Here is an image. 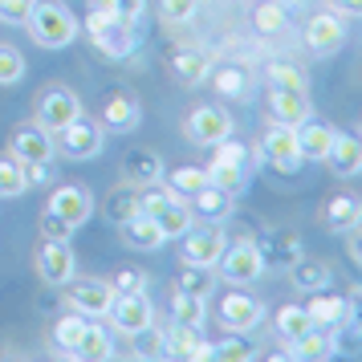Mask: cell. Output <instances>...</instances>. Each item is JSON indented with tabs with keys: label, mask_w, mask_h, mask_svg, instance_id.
Here are the masks:
<instances>
[{
	"label": "cell",
	"mask_w": 362,
	"mask_h": 362,
	"mask_svg": "<svg viewBox=\"0 0 362 362\" xmlns=\"http://www.w3.org/2000/svg\"><path fill=\"white\" fill-rule=\"evenodd\" d=\"M25 29H29V37L41 49H66L82 33V25L74 21V13H69L66 4H57V0H33Z\"/></svg>",
	"instance_id": "cell-1"
},
{
	"label": "cell",
	"mask_w": 362,
	"mask_h": 362,
	"mask_svg": "<svg viewBox=\"0 0 362 362\" xmlns=\"http://www.w3.org/2000/svg\"><path fill=\"white\" fill-rule=\"evenodd\" d=\"M82 33L90 37V45H94L98 53H106L110 62H127V57H134V49H139V33H134V25L118 21L115 13H106L102 4L90 8Z\"/></svg>",
	"instance_id": "cell-2"
},
{
	"label": "cell",
	"mask_w": 362,
	"mask_h": 362,
	"mask_svg": "<svg viewBox=\"0 0 362 362\" xmlns=\"http://www.w3.org/2000/svg\"><path fill=\"white\" fill-rule=\"evenodd\" d=\"M216 273L220 281H228V285H257L264 277V261H261V248L252 236H236L224 245L220 252V261H216Z\"/></svg>",
	"instance_id": "cell-3"
},
{
	"label": "cell",
	"mask_w": 362,
	"mask_h": 362,
	"mask_svg": "<svg viewBox=\"0 0 362 362\" xmlns=\"http://www.w3.org/2000/svg\"><path fill=\"white\" fill-rule=\"evenodd\" d=\"M53 147L62 151L74 163H86V159H98L102 147H106V127L102 122H90V118H74L69 127L53 131Z\"/></svg>",
	"instance_id": "cell-4"
},
{
	"label": "cell",
	"mask_w": 362,
	"mask_h": 362,
	"mask_svg": "<svg viewBox=\"0 0 362 362\" xmlns=\"http://www.w3.org/2000/svg\"><path fill=\"white\" fill-rule=\"evenodd\" d=\"M62 289H66V305H69V310L86 313V317H106L110 305H115V297H118V289L110 285V281L78 277V273H74Z\"/></svg>",
	"instance_id": "cell-5"
},
{
	"label": "cell",
	"mask_w": 362,
	"mask_h": 362,
	"mask_svg": "<svg viewBox=\"0 0 362 362\" xmlns=\"http://www.w3.org/2000/svg\"><path fill=\"white\" fill-rule=\"evenodd\" d=\"M228 245V236L220 224H192V228L180 236V257L183 264H199V269H216L220 252Z\"/></svg>",
	"instance_id": "cell-6"
},
{
	"label": "cell",
	"mask_w": 362,
	"mask_h": 362,
	"mask_svg": "<svg viewBox=\"0 0 362 362\" xmlns=\"http://www.w3.org/2000/svg\"><path fill=\"white\" fill-rule=\"evenodd\" d=\"M261 159L273 171H281V175H293V171H301V147H297V127H285V122H273L269 131H264L261 139Z\"/></svg>",
	"instance_id": "cell-7"
},
{
	"label": "cell",
	"mask_w": 362,
	"mask_h": 362,
	"mask_svg": "<svg viewBox=\"0 0 362 362\" xmlns=\"http://www.w3.org/2000/svg\"><path fill=\"white\" fill-rule=\"evenodd\" d=\"M232 115L224 110V106H212V102H204V106H196L192 115L183 118V134L196 143V147H216L220 139H228L232 134Z\"/></svg>",
	"instance_id": "cell-8"
},
{
	"label": "cell",
	"mask_w": 362,
	"mask_h": 362,
	"mask_svg": "<svg viewBox=\"0 0 362 362\" xmlns=\"http://www.w3.org/2000/svg\"><path fill=\"white\" fill-rule=\"evenodd\" d=\"M74 118H82V98L69 86L41 90V98H37V127H45L53 134V131H62V127H69Z\"/></svg>",
	"instance_id": "cell-9"
},
{
	"label": "cell",
	"mask_w": 362,
	"mask_h": 362,
	"mask_svg": "<svg viewBox=\"0 0 362 362\" xmlns=\"http://www.w3.org/2000/svg\"><path fill=\"white\" fill-rule=\"evenodd\" d=\"M110 326L118 329V334H127V338H134L139 329H147L151 322H155V305H151V297L143 293V289H131V293H118L115 305H110Z\"/></svg>",
	"instance_id": "cell-10"
},
{
	"label": "cell",
	"mask_w": 362,
	"mask_h": 362,
	"mask_svg": "<svg viewBox=\"0 0 362 362\" xmlns=\"http://www.w3.org/2000/svg\"><path fill=\"white\" fill-rule=\"evenodd\" d=\"M261 322H264L261 297L240 293V289H232V293L220 297V326L228 329V334H252Z\"/></svg>",
	"instance_id": "cell-11"
},
{
	"label": "cell",
	"mask_w": 362,
	"mask_h": 362,
	"mask_svg": "<svg viewBox=\"0 0 362 362\" xmlns=\"http://www.w3.org/2000/svg\"><path fill=\"white\" fill-rule=\"evenodd\" d=\"M37 273H41L45 285L62 289L78 273V257H74L69 240H41V248H37Z\"/></svg>",
	"instance_id": "cell-12"
},
{
	"label": "cell",
	"mask_w": 362,
	"mask_h": 362,
	"mask_svg": "<svg viewBox=\"0 0 362 362\" xmlns=\"http://www.w3.org/2000/svg\"><path fill=\"white\" fill-rule=\"evenodd\" d=\"M53 216H62L66 224L82 228L86 220L94 216V192L86 183H62L57 192H49V204H45Z\"/></svg>",
	"instance_id": "cell-13"
},
{
	"label": "cell",
	"mask_w": 362,
	"mask_h": 362,
	"mask_svg": "<svg viewBox=\"0 0 362 362\" xmlns=\"http://www.w3.org/2000/svg\"><path fill=\"white\" fill-rule=\"evenodd\" d=\"M322 163L338 175V180H354L362 175V131H334L329 155Z\"/></svg>",
	"instance_id": "cell-14"
},
{
	"label": "cell",
	"mask_w": 362,
	"mask_h": 362,
	"mask_svg": "<svg viewBox=\"0 0 362 362\" xmlns=\"http://www.w3.org/2000/svg\"><path fill=\"white\" fill-rule=\"evenodd\" d=\"M163 354L167 358H187V362H212V342H204V334L196 326L175 322L163 329Z\"/></svg>",
	"instance_id": "cell-15"
},
{
	"label": "cell",
	"mask_w": 362,
	"mask_h": 362,
	"mask_svg": "<svg viewBox=\"0 0 362 362\" xmlns=\"http://www.w3.org/2000/svg\"><path fill=\"white\" fill-rule=\"evenodd\" d=\"M269 115L273 122L285 127H301L305 118H313V102L305 90H289V86H269Z\"/></svg>",
	"instance_id": "cell-16"
},
{
	"label": "cell",
	"mask_w": 362,
	"mask_h": 362,
	"mask_svg": "<svg viewBox=\"0 0 362 362\" xmlns=\"http://www.w3.org/2000/svg\"><path fill=\"white\" fill-rule=\"evenodd\" d=\"M305 45H310V53H317V57H329V53H338L346 45V25L342 17L329 8V13H317V17H310V25H305Z\"/></svg>",
	"instance_id": "cell-17"
},
{
	"label": "cell",
	"mask_w": 362,
	"mask_h": 362,
	"mask_svg": "<svg viewBox=\"0 0 362 362\" xmlns=\"http://www.w3.org/2000/svg\"><path fill=\"white\" fill-rule=\"evenodd\" d=\"M187 208H192V216L204 220V224H220V220H228V216L236 212V196L224 192V187H216V183H204L196 196H187Z\"/></svg>",
	"instance_id": "cell-18"
},
{
	"label": "cell",
	"mask_w": 362,
	"mask_h": 362,
	"mask_svg": "<svg viewBox=\"0 0 362 362\" xmlns=\"http://www.w3.org/2000/svg\"><path fill=\"white\" fill-rule=\"evenodd\" d=\"M338 329H317L310 326L305 334H297L293 342H285V358H305V362H322L338 354Z\"/></svg>",
	"instance_id": "cell-19"
},
{
	"label": "cell",
	"mask_w": 362,
	"mask_h": 362,
	"mask_svg": "<svg viewBox=\"0 0 362 362\" xmlns=\"http://www.w3.org/2000/svg\"><path fill=\"white\" fill-rule=\"evenodd\" d=\"M257 248H261V261H264V269H289V264L301 257V236L297 232H289V228H273L264 240H257Z\"/></svg>",
	"instance_id": "cell-20"
},
{
	"label": "cell",
	"mask_w": 362,
	"mask_h": 362,
	"mask_svg": "<svg viewBox=\"0 0 362 362\" xmlns=\"http://www.w3.org/2000/svg\"><path fill=\"white\" fill-rule=\"evenodd\" d=\"M53 134L45 127H21L13 131V143H8V155H17L21 163H37V159H53Z\"/></svg>",
	"instance_id": "cell-21"
},
{
	"label": "cell",
	"mask_w": 362,
	"mask_h": 362,
	"mask_svg": "<svg viewBox=\"0 0 362 362\" xmlns=\"http://www.w3.org/2000/svg\"><path fill=\"white\" fill-rule=\"evenodd\" d=\"M122 180L131 183V187H151V183H163V159L155 155L151 147H139L131 151L127 159H122Z\"/></svg>",
	"instance_id": "cell-22"
},
{
	"label": "cell",
	"mask_w": 362,
	"mask_h": 362,
	"mask_svg": "<svg viewBox=\"0 0 362 362\" xmlns=\"http://www.w3.org/2000/svg\"><path fill=\"white\" fill-rule=\"evenodd\" d=\"M216 86V94L220 98H236V102H245L252 98V90H257V78H252V69L240 66V62H228V66H220L216 74H208Z\"/></svg>",
	"instance_id": "cell-23"
},
{
	"label": "cell",
	"mask_w": 362,
	"mask_h": 362,
	"mask_svg": "<svg viewBox=\"0 0 362 362\" xmlns=\"http://www.w3.org/2000/svg\"><path fill=\"white\" fill-rule=\"evenodd\" d=\"M171 74L180 86H204V78L212 74V57L196 45H183V49L171 53Z\"/></svg>",
	"instance_id": "cell-24"
},
{
	"label": "cell",
	"mask_w": 362,
	"mask_h": 362,
	"mask_svg": "<svg viewBox=\"0 0 362 362\" xmlns=\"http://www.w3.org/2000/svg\"><path fill=\"white\" fill-rule=\"evenodd\" d=\"M305 313H310V322L317 329H342L346 326V297L338 293H326V289H317V293H305Z\"/></svg>",
	"instance_id": "cell-25"
},
{
	"label": "cell",
	"mask_w": 362,
	"mask_h": 362,
	"mask_svg": "<svg viewBox=\"0 0 362 362\" xmlns=\"http://www.w3.org/2000/svg\"><path fill=\"white\" fill-rule=\"evenodd\" d=\"M139 118H143V106L131 98V94H110L106 98V106H102V127L106 131H115V134H127V131H134L139 127Z\"/></svg>",
	"instance_id": "cell-26"
},
{
	"label": "cell",
	"mask_w": 362,
	"mask_h": 362,
	"mask_svg": "<svg viewBox=\"0 0 362 362\" xmlns=\"http://www.w3.org/2000/svg\"><path fill=\"white\" fill-rule=\"evenodd\" d=\"M285 273H289V281H293L301 293H317V289H329V281H334V269H329L326 261H317V257H305V252H301V257H297V261L289 264Z\"/></svg>",
	"instance_id": "cell-27"
},
{
	"label": "cell",
	"mask_w": 362,
	"mask_h": 362,
	"mask_svg": "<svg viewBox=\"0 0 362 362\" xmlns=\"http://www.w3.org/2000/svg\"><path fill=\"white\" fill-rule=\"evenodd\" d=\"M118 232H122V245L134 248V252H155V248L167 245V236L159 232V224L143 212L134 216V220H127V224H118Z\"/></svg>",
	"instance_id": "cell-28"
},
{
	"label": "cell",
	"mask_w": 362,
	"mask_h": 362,
	"mask_svg": "<svg viewBox=\"0 0 362 362\" xmlns=\"http://www.w3.org/2000/svg\"><path fill=\"white\" fill-rule=\"evenodd\" d=\"M358 220H362V199L354 196V192H342V196L326 199V208H322L326 232H350Z\"/></svg>",
	"instance_id": "cell-29"
},
{
	"label": "cell",
	"mask_w": 362,
	"mask_h": 362,
	"mask_svg": "<svg viewBox=\"0 0 362 362\" xmlns=\"http://www.w3.org/2000/svg\"><path fill=\"white\" fill-rule=\"evenodd\" d=\"M329 143H334V127H326V122L305 118V122L297 127V147H301V159L322 163V159L329 155Z\"/></svg>",
	"instance_id": "cell-30"
},
{
	"label": "cell",
	"mask_w": 362,
	"mask_h": 362,
	"mask_svg": "<svg viewBox=\"0 0 362 362\" xmlns=\"http://www.w3.org/2000/svg\"><path fill=\"white\" fill-rule=\"evenodd\" d=\"M86 326H90V317L78 310L62 313L57 322H53V346L62 350V358H78V342H82Z\"/></svg>",
	"instance_id": "cell-31"
},
{
	"label": "cell",
	"mask_w": 362,
	"mask_h": 362,
	"mask_svg": "<svg viewBox=\"0 0 362 362\" xmlns=\"http://www.w3.org/2000/svg\"><path fill=\"white\" fill-rule=\"evenodd\" d=\"M151 220L159 224V232H163L167 240H180L183 232L196 224V216H192V208H187V199H183V196H175L167 208H159V212L151 216Z\"/></svg>",
	"instance_id": "cell-32"
},
{
	"label": "cell",
	"mask_w": 362,
	"mask_h": 362,
	"mask_svg": "<svg viewBox=\"0 0 362 362\" xmlns=\"http://www.w3.org/2000/svg\"><path fill=\"white\" fill-rule=\"evenodd\" d=\"M252 29L261 37H277L289 29V8L281 4V0H261L257 8H252Z\"/></svg>",
	"instance_id": "cell-33"
},
{
	"label": "cell",
	"mask_w": 362,
	"mask_h": 362,
	"mask_svg": "<svg viewBox=\"0 0 362 362\" xmlns=\"http://www.w3.org/2000/svg\"><path fill=\"white\" fill-rule=\"evenodd\" d=\"M171 322H183V326L204 329V322H208V297H196V293L175 289V297H171Z\"/></svg>",
	"instance_id": "cell-34"
},
{
	"label": "cell",
	"mask_w": 362,
	"mask_h": 362,
	"mask_svg": "<svg viewBox=\"0 0 362 362\" xmlns=\"http://www.w3.org/2000/svg\"><path fill=\"white\" fill-rule=\"evenodd\" d=\"M204 171H208V183L224 187V192H232V196L248 183V163H236V159H212Z\"/></svg>",
	"instance_id": "cell-35"
},
{
	"label": "cell",
	"mask_w": 362,
	"mask_h": 362,
	"mask_svg": "<svg viewBox=\"0 0 362 362\" xmlns=\"http://www.w3.org/2000/svg\"><path fill=\"white\" fill-rule=\"evenodd\" d=\"M313 322L310 313H305V305H297V301H289V305H281L277 313H273V329H277L281 342H293L297 334H305Z\"/></svg>",
	"instance_id": "cell-36"
},
{
	"label": "cell",
	"mask_w": 362,
	"mask_h": 362,
	"mask_svg": "<svg viewBox=\"0 0 362 362\" xmlns=\"http://www.w3.org/2000/svg\"><path fill=\"white\" fill-rule=\"evenodd\" d=\"M29 192V180H25V163L17 155H0V199H17Z\"/></svg>",
	"instance_id": "cell-37"
},
{
	"label": "cell",
	"mask_w": 362,
	"mask_h": 362,
	"mask_svg": "<svg viewBox=\"0 0 362 362\" xmlns=\"http://www.w3.org/2000/svg\"><path fill=\"white\" fill-rule=\"evenodd\" d=\"M78 358H115V338H110V329L98 326V322H90L82 334V342H78Z\"/></svg>",
	"instance_id": "cell-38"
},
{
	"label": "cell",
	"mask_w": 362,
	"mask_h": 362,
	"mask_svg": "<svg viewBox=\"0 0 362 362\" xmlns=\"http://www.w3.org/2000/svg\"><path fill=\"white\" fill-rule=\"evenodd\" d=\"M139 212H143V208H139V187H131V183L118 187L115 196L106 199V220H110V224H127V220H134Z\"/></svg>",
	"instance_id": "cell-39"
},
{
	"label": "cell",
	"mask_w": 362,
	"mask_h": 362,
	"mask_svg": "<svg viewBox=\"0 0 362 362\" xmlns=\"http://www.w3.org/2000/svg\"><path fill=\"white\" fill-rule=\"evenodd\" d=\"M212 358H220V362H252L257 358V346L248 342V334H228L224 342H212Z\"/></svg>",
	"instance_id": "cell-40"
},
{
	"label": "cell",
	"mask_w": 362,
	"mask_h": 362,
	"mask_svg": "<svg viewBox=\"0 0 362 362\" xmlns=\"http://www.w3.org/2000/svg\"><path fill=\"white\" fill-rule=\"evenodd\" d=\"M212 269H199V264H183L180 277H175V289H183V293H196V297H208L212 293Z\"/></svg>",
	"instance_id": "cell-41"
},
{
	"label": "cell",
	"mask_w": 362,
	"mask_h": 362,
	"mask_svg": "<svg viewBox=\"0 0 362 362\" xmlns=\"http://www.w3.org/2000/svg\"><path fill=\"white\" fill-rule=\"evenodd\" d=\"M269 86H289V90H310V74L293 62H269Z\"/></svg>",
	"instance_id": "cell-42"
},
{
	"label": "cell",
	"mask_w": 362,
	"mask_h": 362,
	"mask_svg": "<svg viewBox=\"0 0 362 362\" xmlns=\"http://www.w3.org/2000/svg\"><path fill=\"white\" fill-rule=\"evenodd\" d=\"M204 183H208V171H204V167H175L167 187H171V192H180V196L187 199V196H196Z\"/></svg>",
	"instance_id": "cell-43"
},
{
	"label": "cell",
	"mask_w": 362,
	"mask_h": 362,
	"mask_svg": "<svg viewBox=\"0 0 362 362\" xmlns=\"http://www.w3.org/2000/svg\"><path fill=\"white\" fill-rule=\"evenodd\" d=\"M134 354H139V358H167L163 354V329L155 326V322L134 334Z\"/></svg>",
	"instance_id": "cell-44"
},
{
	"label": "cell",
	"mask_w": 362,
	"mask_h": 362,
	"mask_svg": "<svg viewBox=\"0 0 362 362\" xmlns=\"http://www.w3.org/2000/svg\"><path fill=\"white\" fill-rule=\"evenodd\" d=\"M25 78V57L13 45H0V86H17Z\"/></svg>",
	"instance_id": "cell-45"
},
{
	"label": "cell",
	"mask_w": 362,
	"mask_h": 362,
	"mask_svg": "<svg viewBox=\"0 0 362 362\" xmlns=\"http://www.w3.org/2000/svg\"><path fill=\"white\" fill-rule=\"evenodd\" d=\"M199 0H159V17L167 25H187V21L196 17Z\"/></svg>",
	"instance_id": "cell-46"
},
{
	"label": "cell",
	"mask_w": 362,
	"mask_h": 362,
	"mask_svg": "<svg viewBox=\"0 0 362 362\" xmlns=\"http://www.w3.org/2000/svg\"><path fill=\"white\" fill-rule=\"evenodd\" d=\"M106 13H115L118 21H127V25H139L143 13H147V0H98Z\"/></svg>",
	"instance_id": "cell-47"
},
{
	"label": "cell",
	"mask_w": 362,
	"mask_h": 362,
	"mask_svg": "<svg viewBox=\"0 0 362 362\" xmlns=\"http://www.w3.org/2000/svg\"><path fill=\"white\" fill-rule=\"evenodd\" d=\"M29 8H33V0H0V25L25 29V21H29Z\"/></svg>",
	"instance_id": "cell-48"
},
{
	"label": "cell",
	"mask_w": 362,
	"mask_h": 362,
	"mask_svg": "<svg viewBox=\"0 0 362 362\" xmlns=\"http://www.w3.org/2000/svg\"><path fill=\"white\" fill-rule=\"evenodd\" d=\"M74 224H66V220H62V216H53L49 208H45V212H41V236H45V240H74Z\"/></svg>",
	"instance_id": "cell-49"
},
{
	"label": "cell",
	"mask_w": 362,
	"mask_h": 362,
	"mask_svg": "<svg viewBox=\"0 0 362 362\" xmlns=\"http://www.w3.org/2000/svg\"><path fill=\"white\" fill-rule=\"evenodd\" d=\"M110 285H115L118 293H131V289H143V285H147V277H143L139 269H118L115 277H110Z\"/></svg>",
	"instance_id": "cell-50"
},
{
	"label": "cell",
	"mask_w": 362,
	"mask_h": 362,
	"mask_svg": "<svg viewBox=\"0 0 362 362\" xmlns=\"http://www.w3.org/2000/svg\"><path fill=\"white\" fill-rule=\"evenodd\" d=\"M346 326L354 329V338H362V289L346 297Z\"/></svg>",
	"instance_id": "cell-51"
},
{
	"label": "cell",
	"mask_w": 362,
	"mask_h": 362,
	"mask_svg": "<svg viewBox=\"0 0 362 362\" xmlns=\"http://www.w3.org/2000/svg\"><path fill=\"white\" fill-rule=\"evenodd\" d=\"M25 180H29V187H37V183H49V180H53V159L25 163Z\"/></svg>",
	"instance_id": "cell-52"
},
{
	"label": "cell",
	"mask_w": 362,
	"mask_h": 362,
	"mask_svg": "<svg viewBox=\"0 0 362 362\" xmlns=\"http://www.w3.org/2000/svg\"><path fill=\"white\" fill-rule=\"evenodd\" d=\"M338 17H362V0H329Z\"/></svg>",
	"instance_id": "cell-53"
},
{
	"label": "cell",
	"mask_w": 362,
	"mask_h": 362,
	"mask_svg": "<svg viewBox=\"0 0 362 362\" xmlns=\"http://www.w3.org/2000/svg\"><path fill=\"white\" fill-rule=\"evenodd\" d=\"M346 236H350V257L362 264V220H358V224H354L350 232H346Z\"/></svg>",
	"instance_id": "cell-54"
}]
</instances>
